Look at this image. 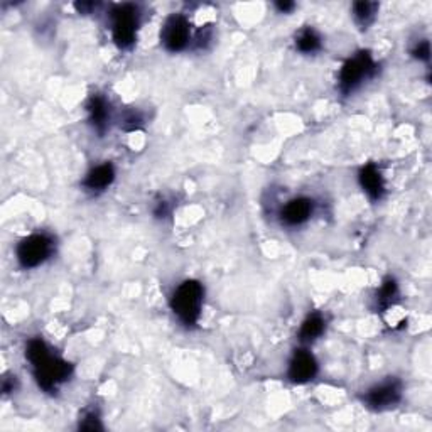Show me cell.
<instances>
[{
    "instance_id": "8",
    "label": "cell",
    "mask_w": 432,
    "mask_h": 432,
    "mask_svg": "<svg viewBox=\"0 0 432 432\" xmlns=\"http://www.w3.org/2000/svg\"><path fill=\"white\" fill-rule=\"evenodd\" d=\"M318 373V363L314 356L308 351L299 350L292 356L291 365H289V379L296 384H306L313 380Z\"/></svg>"
},
{
    "instance_id": "13",
    "label": "cell",
    "mask_w": 432,
    "mask_h": 432,
    "mask_svg": "<svg viewBox=\"0 0 432 432\" xmlns=\"http://www.w3.org/2000/svg\"><path fill=\"white\" fill-rule=\"evenodd\" d=\"M325 331V320L320 314H313L303 322V328L299 331V336L303 341H313V339L320 338Z\"/></svg>"
},
{
    "instance_id": "1",
    "label": "cell",
    "mask_w": 432,
    "mask_h": 432,
    "mask_svg": "<svg viewBox=\"0 0 432 432\" xmlns=\"http://www.w3.org/2000/svg\"><path fill=\"white\" fill-rule=\"evenodd\" d=\"M27 358L34 368V375L39 387L46 392L56 390L61 381H65L71 373V365L65 360L49 353L43 339H32L27 345Z\"/></svg>"
},
{
    "instance_id": "15",
    "label": "cell",
    "mask_w": 432,
    "mask_h": 432,
    "mask_svg": "<svg viewBox=\"0 0 432 432\" xmlns=\"http://www.w3.org/2000/svg\"><path fill=\"white\" fill-rule=\"evenodd\" d=\"M397 296V284L393 279H387L384 285L380 287L379 294H377V303H379L380 309H387L392 306L393 299Z\"/></svg>"
},
{
    "instance_id": "9",
    "label": "cell",
    "mask_w": 432,
    "mask_h": 432,
    "mask_svg": "<svg viewBox=\"0 0 432 432\" xmlns=\"http://www.w3.org/2000/svg\"><path fill=\"white\" fill-rule=\"evenodd\" d=\"M313 213V201L308 198H297L289 201L282 209V220L287 225H301L311 216Z\"/></svg>"
},
{
    "instance_id": "17",
    "label": "cell",
    "mask_w": 432,
    "mask_h": 432,
    "mask_svg": "<svg viewBox=\"0 0 432 432\" xmlns=\"http://www.w3.org/2000/svg\"><path fill=\"white\" fill-rule=\"evenodd\" d=\"M79 429L83 431H100L102 429V424H100L98 417L95 414H90L88 417H85V421L79 424Z\"/></svg>"
},
{
    "instance_id": "2",
    "label": "cell",
    "mask_w": 432,
    "mask_h": 432,
    "mask_svg": "<svg viewBox=\"0 0 432 432\" xmlns=\"http://www.w3.org/2000/svg\"><path fill=\"white\" fill-rule=\"evenodd\" d=\"M204 289L203 285L196 280H186L176 289L173 301V311L176 316L181 320L184 325L192 326L199 320L201 314V304H203Z\"/></svg>"
},
{
    "instance_id": "12",
    "label": "cell",
    "mask_w": 432,
    "mask_h": 432,
    "mask_svg": "<svg viewBox=\"0 0 432 432\" xmlns=\"http://www.w3.org/2000/svg\"><path fill=\"white\" fill-rule=\"evenodd\" d=\"M88 112H90V120L93 127L100 133H103L108 125V119H110L108 105L105 102V98H102V96H91V100L88 102Z\"/></svg>"
},
{
    "instance_id": "20",
    "label": "cell",
    "mask_w": 432,
    "mask_h": 432,
    "mask_svg": "<svg viewBox=\"0 0 432 432\" xmlns=\"http://www.w3.org/2000/svg\"><path fill=\"white\" fill-rule=\"evenodd\" d=\"M277 9H279L280 12H291L292 9H294V4H292V2H279V4H277Z\"/></svg>"
},
{
    "instance_id": "11",
    "label": "cell",
    "mask_w": 432,
    "mask_h": 432,
    "mask_svg": "<svg viewBox=\"0 0 432 432\" xmlns=\"http://www.w3.org/2000/svg\"><path fill=\"white\" fill-rule=\"evenodd\" d=\"M113 178H115V171H113L112 164H102L95 167L93 171H90V174L86 176L85 186L88 190L93 191H102L107 186H110Z\"/></svg>"
},
{
    "instance_id": "19",
    "label": "cell",
    "mask_w": 432,
    "mask_h": 432,
    "mask_svg": "<svg viewBox=\"0 0 432 432\" xmlns=\"http://www.w3.org/2000/svg\"><path fill=\"white\" fill-rule=\"evenodd\" d=\"M78 9V12H81V14H90V11H93L96 7V4L93 2H81V4H77L74 6Z\"/></svg>"
},
{
    "instance_id": "10",
    "label": "cell",
    "mask_w": 432,
    "mask_h": 432,
    "mask_svg": "<svg viewBox=\"0 0 432 432\" xmlns=\"http://www.w3.org/2000/svg\"><path fill=\"white\" fill-rule=\"evenodd\" d=\"M360 184H362L363 191L367 192L372 199H380L381 196H384V179H381L380 171L373 164L365 166L363 169L360 171Z\"/></svg>"
},
{
    "instance_id": "16",
    "label": "cell",
    "mask_w": 432,
    "mask_h": 432,
    "mask_svg": "<svg viewBox=\"0 0 432 432\" xmlns=\"http://www.w3.org/2000/svg\"><path fill=\"white\" fill-rule=\"evenodd\" d=\"M377 11V4L373 2H356L353 6V14L360 24H368L373 19Z\"/></svg>"
},
{
    "instance_id": "4",
    "label": "cell",
    "mask_w": 432,
    "mask_h": 432,
    "mask_svg": "<svg viewBox=\"0 0 432 432\" xmlns=\"http://www.w3.org/2000/svg\"><path fill=\"white\" fill-rule=\"evenodd\" d=\"M113 41L120 48H129L133 44L138 26V14L133 6H119L112 11Z\"/></svg>"
},
{
    "instance_id": "14",
    "label": "cell",
    "mask_w": 432,
    "mask_h": 432,
    "mask_svg": "<svg viewBox=\"0 0 432 432\" xmlns=\"http://www.w3.org/2000/svg\"><path fill=\"white\" fill-rule=\"evenodd\" d=\"M296 43L299 51L314 53L321 48V37L318 36V32L313 31V29H306V31L301 32L299 37H297Z\"/></svg>"
},
{
    "instance_id": "5",
    "label": "cell",
    "mask_w": 432,
    "mask_h": 432,
    "mask_svg": "<svg viewBox=\"0 0 432 432\" xmlns=\"http://www.w3.org/2000/svg\"><path fill=\"white\" fill-rule=\"evenodd\" d=\"M51 254V240L46 235H31L18 247V260L24 268H34Z\"/></svg>"
},
{
    "instance_id": "6",
    "label": "cell",
    "mask_w": 432,
    "mask_h": 432,
    "mask_svg": "<svg viewBox=\"0 0 432 432\" xmlns=\"http://www.w3.org/2000/svg\"><path fill=\"white\" fill-rule=\"evenodd\" d=\"M161 37L169 51H181L190 43V24L181 15H173L162 27Z\"/></svg>"
},
{
    "instance_id": "3",
    "label": "cell",
    "mask_w": 432,
    "mask_h": 432,
    "mask_svg": "<svg viewBox=\"0 0 432 432\" xmlns=\"http://www.w3.org/2000/svg\"><path fill=\"white\" fill-rule=\"evenodd\" d=\"M375 71V63L368 53H358L355 58L348 60L343 65L339 73V88L343 93H351L367 78H370Z\"/></svg>"
},
{
    "instance_id": "7",
    "label": "cell",
    "mask_w": 432,
    "mask_h": 432,
    "mask_svg": "<svg viewBox=\"0 0 432 432\" xmlns=\"http://www.w3.org/2000/svg\"><path fill=\"white\" fill-rule=\"evenodd\" d=\"M368 407L375 410H384L393 407L400 400V384L397 380H388L385 384L377 385L365 397Z\"/></svg>"
},
{
    "instance_id": "18",
    "label": "cell",
    "mask_w": 432,
    "mask_h": 432,
    "mask_svg": "<svg viewBox=\"0 0 432 432\" xmlns=\"http://www.w3.org/2000/svg\"><path fill=\"white\" fill-rule=\"evenodd\" d=\"M414 56L417 58V60H421V61H427V60H429V58H431L429 43H427V41H422V43H419L417 46H415Z\"/></svg>"
}]
</instances>
